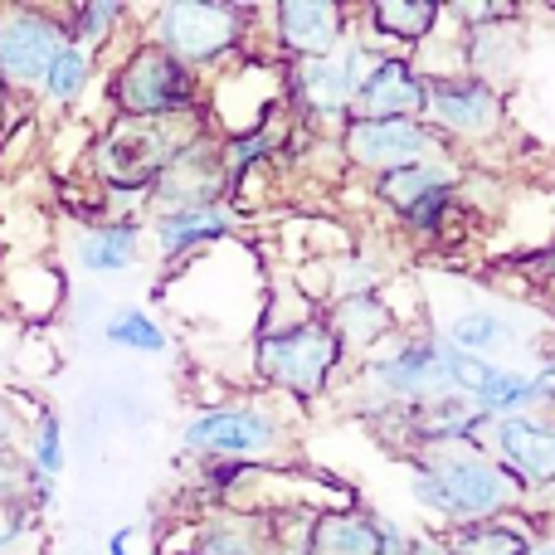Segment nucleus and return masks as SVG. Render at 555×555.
I'll return each mask as SVG.
<instances>
[{"label": "nucleus", "mask_w": 555, "mask_h": 555, "mask_svg": "<svg viewBox=\"0 0 555 555\" xmlns=\"http://www.w3.org/2000/svg\"><path fill=\"white\" fill-rule=\"evenodd\" d=\"M527 555H555V527H551V531H541V537H537V546H531Z\"/></svg>", "instance_id": "nucleus-37"}, {"label": "nucleus", "mask_w": 555, "mask_h": 555, "mask_svg": "<svg viewBox=\"0 0 555 555\" xmlns=\"http://www.w3.org/2000/svg\"><path fill=\"white\" fill-rule=\"evenodd\" d=\"M375 59H380V49H375L361 29H351L336 54L283 64L287 113H293L297 122H307L312 132L317 127H322V132H341V127L351 122V103H356V93H361L365 74L375 68Z\"/></svg>", "instance_id": "nucleus-6"}, {"label": "nucleus", "mask_w": 555, "mask_h": 555, "mask_svg": "<svg viewBox=\"0 0 555 555\" xmlns=\"http://www.w3.org/2000/svg\"><path fill=\"white\" fill-rule=\"evenodd\" d=\"M424 98H429V78L420 74L410 54H380L375 68L365 74L361 93L351 103V117H424Z\"/></svg>", "instance_id": "nucleus-16"}, {"label": "nucleus", "mask_w": 555, "mask_h": 555, "mask_svg": "<svg viewBox=\"0 0 555 555\" xmlns=\"http://www.w3.org/2000/svg\"><path fill=\"white\" fill-rule=\"evenodd\" d=\"M404 463H410L414 507L429 512L443 531L527 512V492L517 488V478L478 443L420 449V453H404Z\"/></svg>", "instance_id": "nucleus-1"}, {"label": "nucleus", "mask_w": 555, "mask_h": 555, "mask_svg": "<svg viewBox=\"0 0 555 555\" xmlns=\"http://www.w3.org/2000/svg\"><path fill=\"white\" fill-rule=\"evenodd\" d=\"M25 434H29V420L15 410L10 395H0V453H25Z\"/></svg>", "instance_id": "nucleus-33"}, {"label": "nucleus", "mask_w": 555, "mask_h": 555, "mask_svg": "<svg viewBox=\"0 0 555 555\" xmlns=\"http://www.w3.org/2000/svg\"><path fill=\"white\" fill-rule=\"evenodd\" d=\"M98 78H103V59L88 54V49H78V44H64L59 59L49 64L44 83H39V103L59 107V113H74V107L93 93Z\"/></svg>", "instance_id": "nucleus-25"}, {"label": "nucleus", "mask_w": 555, "mask_h": 555, "mask_svg": "<svg viewBox=\"0 0 555 555\" xmlns=\"http://www.w3.org/2000/svg\"><path fill=\"white\" fill-rule=\"evenodd\" d=\"M463 181H468V171H463L459 152H443V156H429V162H420V166H404V171L375 176L371 195L400 220V215L414 210L420 201H429V195H439V191H459Z\"/></svg>", "instance_id": "nucleus-22"}, {"label": "nucleus", "mask_w": 555, "mask_h": 555, "mask_svg": "<svg viewBox=\"0 0 555 555\" xmlns=\"http://www.w3.org/2000/svg\"><path fill=\"white\" fill-rule=\"evenodd\" d=\"M249 356H254V380H263L283 400H302V404L322 400L336 385V375L346 365H356L346 356V346L336 341V332L326 326L322 307L312 317H297V322L259 326Z\"/></svg>", "instance_id": "nucleus-5"}, {"label": "nucleus", "mask_w": 555, "mask_h": 555, "mask_svg": "<svg viewBox=\"0 0 555 555\" xmlns=\"http://www.w3.org/2000/svg\"><path fill=\"white\" fill-rule=\"evenodd\" d=\"M146 249V215H103L74 244V263L93 278L132 273Z\"/></svg>", "instance_id": "nucleus-19"}, {"label": "nucleus", "mask_w": 555, "mask_h": 555, "mask_svg": "<svg viewBox=\"0 0 555 555\" xmlns=\"http://www.w3.org/2000/svg\"><path fill=\"white\" fill-rule=\"evenodd\" d=\"M132 537H137V531H132V527L113 531V537H107V555H132Z\"/></svg>", "instance_id": "nucleus-36"}, {"label": "nucleus", "mask_w": 555, "mask_h": 555, "mask_svg": "<svg viewBox=\"0 0 555 555\" xmlns=\"http://www.w3.org/2000/svg\"><path fill=\"white\" fill-rule=\"evenodd\" d=\"M546 287H551V307H555V283H546Z\"/></svg>", "instance_id": "nucleus-39"}, {"label": "nucleus", "mask_w": 555, "mask_h": 555, "mask_svg": "<svg viewBox=\"0 0 555 555\" xmlns=\"http://www.w3.org/2000/svg\"><path fill=\"white\" fill-rule=\"evenodd\" d=\"M385 287V263L371 254H341V259H326V293L322 307L336 297H361V293H380Z\"/></svg>", "instance_id": "nucleus-29"}, {"label": "nucleus", "mask_w": 555, "mask_h": 555, "mask_svg": "<svg viewBox=\"0 0 555 555\" xmlns=\"http://www.w3.org/2000/svg\"><path fill=\"white\" fill-rule=\"evenodd\" d=\"M259 5H234V0H166V5L146 10L142 39L181 59L201 78L220 74L224 64L249 54L254 35H259Z\"/></svg>", "instance_id": "nucleus-2"}, {"label": "nucleus", "mask_w": 555, "mask_h": 555, "mask_svg": "<svg viewBox=\"0 0 555 555\" xmlns=\"http://www.w3.org/2000/svg\"><path fill=\"white\" fill-rule=\"evenodd\" d=\"M103 336L117 346V351H137V356H166L171 351L166 326L156 322L146 307H117V312H107Z\"/></svg>", "instance_id": "nucleus-27"}, {"label": "nucleus", "mask_w": 555, "mask_h": 555, "mask_svg": "<svg viewBox=\"0 0 555 555\" xmlns=\"http://www.w3.org/2000/svg\"><path fill=\"white\" fill-rule=\"evenodd\" d=\"M541 537V521L531 512H512V517H492L478 527L443 531L449 555H527Z\"/></svg>", "instance_id": "nucleus-24"}, {"label": "nucleus", "mask_w": 555, "mask_h": 555, "mask_svg": "<svg viewBox=\"0 0 555 555\" xmlns=\"http://www.w3.org/2000/svg\"><path fill=\"white\" fill-rule=\"evenodd\" d=\"M521 49H527V29L512 20H492V25H473L459 29V54H463V74L492 83L498 93H507V83L521 68Z\"/></svg>", "instance_id": "nucleus-21"}, {"label": "nucleus", "mask_w": 555, "mask_h": 555, "mask_svg": "<svg viewBox=\"0 0 555 555\" xmlns=\"http://www.w3.org/2000/svg\"><path fill=\"white\" fill-rule=\"evenodd\" d=\"M443 341L459 346L468 356H482V361L502 365V356L517 351L521 346V322L507 312V307H492V302H478V307H463L443 322Z\"/></svg>", "instance_id": "nucleus-23"}, {"label": "nucleus", "mask_w": 555, "mask_h": 555, "mask_svg": "<svg viewBox=\"0 0 555 555\" xmlns=\"http://www.w3.org/2000/svg\"><path fill=\"white\" fill-rule=\"evenodd\" d=\"M488 420H507V414H531V371H517V365H498L488 375L478 395H473Z\"/></svg>", "instance_id": "nucleus-28"}, {"label": "nucleus", "mask_w": 555, "mask_h": 555, "mask_svg": "<svg viewBox=\"0 0 555 555\" xmlns=\"http://www.w3.org/2000/svg\"><path fill=\"white\" fill-rule=\"evenodd\" d=\"M531 414H555V361L531 371Z\"/></svg>", "instance_id": "nucleus-34"}, {"label": "nucleus", "mask_w": 555, "mask_h": 555, "mask_svg": "<svg viewBox=\"0 0 555 555\" xmlns=\"http://www.w3.org/2000/svg\"><path fill=\"white\" fill-rule=\"evenodd\" d=\"M234 230H240V205H205V210L146 215V240L156 244V254H162L166 263L191 259V254L230 240Z\"/></svg>", "instance_id": "nucleus-18"}, {"label": "nucleus", "mask_w": 555, "mask_h": 555, "mask_svg": "<svg viewBox=\"0 0 555 555\" xmlns=\"http://www.w3.org/2000/svg\"><path fill=\"white\" fill-rule=\"evenodd\" d=\"M0 555H44V517L0 498Z\"/></svg>", "instance_id": "nucleus-31"}, {"label": "nucleus", "mask_w": 555, "mask_h": 555, "mask_svg": "<svg viewBox=\"0 0 555 555\" xmlns=\"http://www.w3.org/2000/svg\"><path fill=\"white\" fill-rule=\"evenodd\" d=\"M205 205H234L230 171H224L220 137L205 127L201 137L176 152V162L156 176L146 215H171V210H205Z\"/></svg>", "instance_id": "nucleus-11"}, {"label": "nucleus", "mask_w": 555, "mask_h": 555, "mask_svg": "<svg viewBox=\"0 0 555 555\" xmlns=\"http://www.w3.org/2000/svg\"><path fill=\"white\" fill-rule=\"evenodd\" d=\"M59 10H64L68 44L88 49L98 59L107 54V44H117V35H127V20H132V5H122V0H78V5Z\"/></svg>", "instance_id": "nucleus-26"}, {"label": "nucleus", "mask_w": 555, "mask_h": 555, "mask_svg": "<svg viewBox=\"0 0 555 555\" xmlns=\"http://www.w3.org/2000/svg\"><path fill=\"white\" fill-rule=\"evenodd\" d=\"M107 74V113L122 122H201L205 117V78L146 44L142 35L127 44Z\"/></svg>", "instance_id": "nucleus-3"}, {"label": "nucleus", "mask_w": 555, "mask_h": 555, "mask_svg": "<svg viewBox=\"0 0 555 555\" xmlns=\"http://www.w3.org/2000/svg\"><path fill=\"white\" fill-rule=\"evenodd\" d=\"M459 201H463V185H459V191L429 195V201H420L414 210L400 215V230L410 234V240H439V234L449 230V220H453V210H459Z\"/></svg>", "instance_id": "nucleus-32"}, {"label": "nucleus", "mask_w": 555, "mask_h": 555, "mask_svg": "<svg viewBox=\"0 0 555 555\" xmlns=\"http://www.w3.org/2000/svg\"><path fill=\"white\" fill-rule=\"evenodd\" d=\"M20 459L39 473V478H59L64 473V420L54 410L29 414V434H25V453Z\"/></svg>", "instance_id": "nucleus-30"}, {"label": "nucleus", "mask_w": 555, "mask_h": 555, "mask_svg": "<svg viewBox=\"0 0 555 555\" xmlns=\"http://www.w3.org/2000/svg\"><path fill=\"white\" fill-rule=\"evenodd\" d=\"M0 103H10V98H5V88H0Z\"/></svg>", "instance_id": "nucleus-41"}, {"label": "nucleus", "mask_w": 555, "mask_h": 555, "mask_svg": "<svg viewBox=\"0 0 555 555\" xmlns=\"http://www.w3.org/2000/svg\"><path fill=\"white\" fill-rule=\"evenodd\" d=\"M0 326H5V307H0Z\"/></svg>", "instance_id": "nucleus-40"}, {"label": "nucleus", "mask_w": 555, "mask_h": 555, "mask_svg": "<svg viewBox=\"0 0 555 555\" xmlns=\"http://www.w3.org/2000/svg\"><path fill=\"white\" fill-rule=\"evenodd\" d=\"M356 390L375 395V400L395 404V410H424V404L453 395L449 375H443V336L439 332L390 336L380 351L356 365Z\"/></svg>", "instance_id": "nucleus-7"}, {"label": "nucleus", "mask_w": 555, "mask_h": 555, "mask_svg": "<svg viewBox=\"0 0 555 555\" xmlns=\"http://www.w3.org/2000/svg\"><path fill=\"white\" fill-rule=\"evenodd\" d=\"M326 326L336 332V341L346 346V356H351L356 365L365 361V356H375L390 336H400V312L390 307V297L385 293H361V297H336V302L322 307Z\"/></svg>", "instance_id": "nucleus-20"}, {"label": "nucleus", "mask_w": 555, "mask_h": 555, "mask_svg": "<svg viewBox=\"0 0 555 555\" xmlns=\"http://www.w3.org/2000/svg\"><path fill=\"white\" fill-rule=\"evenodd\" d=\"M181 555H278L273 512L210 507L185 521Z\"/></svg>", "instance_id": "nucleus-15"}, {"label": "nucleus", "mask_w": 555, "mask_h": 555, "mask_svg": "<svg viewBox=\"0 0 555 555\" xmlns=\"http://www.w3.org/2000/svg\"><path fill=\"white\" fill-rule=\"evenodd\" d=\"M439 25L443 5H434V0H371V5L356 10V29L380 54H414L439 35Z\"/></svg>", "instance_id": "nucleus-17"}, {"label": "nucleus", "mask_w": 555, "mask_h": 555, "mask_svg": "<svg viewBox=\"0 0 555 555\" xmlns=\"http://www.w3.org/2000/svg\"><path fill=\"white\" fill-rule=\"evenodd\" d=\"M336 152L351 171L361 176H390V171H404V166H420L429 156H443L453 152L439 132H434L424 117H351V122L336 132Z\"/></svg>", "instance_id": "nucleus-9"}, {"label": "nucleus", "mask_w": 555, "mask_h": 555, "mask_svg": "<svg viewBox=\"0 0 555 555\" xmlns=\"http://www.w3.org/2000/svg\"><path fill=\"white\" fill-rule=\"evenodd\" d=\"M424 122L459 152V146L498 142L507 127V93L473 74H443L429 78V98H424Z\"/></svg>", "instance_id": "nucleus-10"}, {"label": "nucleus", "mask_w": 555, "mask_h": 555, "mask_svg": "<svg viewBox=\"0 0 555 555\" xmlns=\"http://www.w3.org/2000/svg\"><path fill=\"white\" fill-rule=\"evenodd\" d=\"M404 555H449V541H443V531H414Z\"/></svg>", "instance_id": "nucleus-35"}, {"label": "nucleus", "mask_w": 555, "mask_h": 555, "mask_svg": "<svg viewBox=\"0 0 555 555\" xmlns=\"http://www.w3.org/2000/svg\"><path fill=\"white\" fill-rule=\"evenodd\" d=\"M269 15V39L283 64L297 59H326L346 44V35L356 29V10L336 5V0H278L263 10Z\"/></svg>", "instance_id": "nucleus-13"}, {"label": "nucleus", "mask_w": 555, "mask_h": 555, "mask_svg": "<svg viewBox=\"0 0 555 555\" xmlns=\"http://www.w3.org/2000/svg\"><path fill=\"white\" fill-rule=\"evenodd\" d=\"M482 449L517 478L531 502H555V414H507L492 420Z\"/></svg>", "instance_id": "nucleus-12"}, {"label": "nucleus", "mask_w": 555, "mask_h": 555, "mask_svg": "<svg viewBox=\"0 0 555 555\" xmlns=\"http://www.w3.org/2000/svg\"><path fill=\"white\" fill-rule=\"evenodd\" d=\"M410 537L414 531L371 507H326L312 517L307 555H404Z\"/></svg>", "instance_id": "nucleus-14"}, {"label": "nucleus", "mask_w": 555, "mask_h": 555, "mask_svg": "<svg viewBox=\"0 0 555 555\" xmlns=\"http://www.w3.org/2000/svg\"><path fill=\"white\" fill-rule=\"evenodd\" d=\"M68 44L59 5H0V88L5 98H39L49 64Z\"/></svg>", "instance_id": "nucleus-8"}, {"label": "nucleus", "mask_w": 555, "mask_h": 555, "mask_svg": "<svg viewBox=\"0 0 555 555\" xmlns=\"http://www.w3.org/2000/svg\"><path fill=\"white\" fill-rule=\"evenodd\" d=\"M541 273H546V283H555V240H551V249L541 254Z\"/></svg>", "instance_id": "nucleus-38"}, {"label": "nucleus", "mask_w": 555, "mask_h": 555, "mask_svg": "<svg viewBox=\"0 0 555 555\" xmlns=\"http://www.w3.org/2000/svg\"><path fill=\"white\" fill-rule=\"evenodd\" d=\"M181 449L195 453L201 463H263V468H283L293 459V420H283L278 400H220L201 404L191 420L181 424Z\"/></svg>", "instance_id": "nucleus-4"}]
</instances>
